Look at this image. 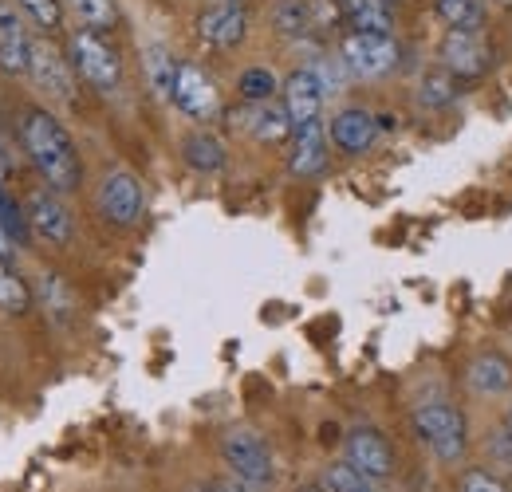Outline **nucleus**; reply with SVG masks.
Returning <instances> with one entry per match:
<instances>
[{"instance_id":"f257e3e1","label":"nucleus","mask_w":512,"mask_h":492,"mask_svg":"<svg viewBox=\"0 0 512 492\" xmlns=\"http://www.w3.org/2000/svg\"><path fill=\"white\" fill-rule=\"evenodd\" d=\"M16 130H20V146H24V154L32 158L36 174L44 178L48 189H56V193L79 189V182H83L79 150H75L67 126L60 123L52 111H44V107H28V111L20 115Z\"/></svg>"},{"instance_id":"f03ea898","label":"nucleus","mask_w":512,"mask_h":492,"mask_svg":"<svg viewBox=\"0 0 512 492\" xmlns=\"http://www.w3.org/2000/svg\"><path fill=\"white\" fill-rule=\"evenodd\" d=\"M414 433L418 441L446 465H457L469 449V426L465 414L446 398H426L414 406Z\"/></svg>"},{"instance_id":"7ed1b4c3","label":"nucleus","mask_w":512,"mask_h":492,"mask_svg":"<svg viewBox=\"0 0 512 492\" xmlns=\"http://www.w3.org/2000/svg\"><path fill=\"white\" fill-rule=\"evenodd\" d=\"M221 461L229 469L233 481H241L245 489L268 492L276 485V461H272V449L268 441L249 426H237L221 437Z\"/></svg>"},{"instance_id":"20e7f679","label":"nucleus","mask_w":512,"mask_h":492,"mask_svg":"<svg viewBox=\"0 0 512 492\" xmlns=\"http://www.w3.org/2000/svg\"><path fill=\"white\" fill-rule=\"evenodd\" d=\"M67 63H71V71H75L87 87H95V91H103V95H111V91L123 87V60H119V52L107 44V36H99V32L79 28V32L71 36V44H67Z\"/></svg>"},{"instance_id":"39448f33","label":"nucleus","mask_w":512,"mask_h":492,"mask_svg":"<svg viewBox=\"0 0 512 492\" xmlns=\"http://www.w3.org/2000/svg\"><path fill=\"white\" fill-rule=\"evenodd\" d=\"M339 60L347 67V75H355V79H383L398 63V44L379 32H351L339 44Z\"/></svg>"},{"instance_id":"423d86ee","label":"nucleus","mask_w":512,"mask_h":492,"mask_svg":"<svg viewBox=\"0 0 512 492\" xmlns=\"http://www.w3.org/2000/svg\"><path fill=\"white\" fill-rule=\"evenodd\" d=\"M170 103L193 119V123H213L221 115V95H217V83L197 67V63H178V75H174V91H170Z\"/></svg>"},{"instance_id":"0eeeda50","label":"nucleus","mask_w":512,"mask_h":492,"mask_svg":"<svg viewBox=\"0 0 512 492\" xmlns=\"http://www.w3.org/2000/svg\"><path fill=\"white\" fill-rule=\"evenodd\" d=\"M24 217H28V233H32L36 241H48V245L64 248V245H71V237H75L71 209L60 201V193H56V189H48V185H44V189H36V193L28 197Z\"/></svg>"},{"instance_id":"6e6552de","label":"nucleus","mask_w":512,"mask_h":492,"mask_svg":"<svg viewBox=\"0 0 512 492\" xmlns=\"http://www.w3.org/2000/svg\"><path fill=\"white\" fill-rule=\"evenodd\" d=\"M142 209H146V193H142L138 178L130 170H111L99 185V213L111 225L130 229V225L142 221Z\"/></svg>"},{"instance_id":"1a4fd4ad","label":"nucleus","mask_w":512,"mask_h":492,"mask_svg":"<svg viewBox=\"0 0 512 492\" xmlns=\"http://www.w3.org/2000/svg\"><path fill=\"white\" fill-rule=\"evenodd\" d=\"M343 461L351 469H359L363 477H371V481H386L394 473V449H390V441H386L383 433L371 430V426H355V430L347 433Z\"/></svg>"},{"instance_id":"9d476101","label":"nucleus","mask_w":512,"mask_h":492,"mask_svg":"<svg viewBox=\"0 0 512 492\" xmlns=\"http://www.w3.org/2000/svg\"><path fill=\"white\" fill-rule=\"evenodd\" d=\"M323 103H327V95H323L320 79H316V71H312L308 63L296 67V71L284 79V111H288V119H292V130H304V126L320 123Z\"/></svg>"},{"instance_id":"9b49d317","label":"nucleus","mask_w":512,"mask_h":492,"mask_svg":"<svg viewBox=\"0 0 512 492\" xmlns=\"http://www.w3.org/2000/svg\"><path fill=\"white\" fill-rule=\"evenodd\" d=\"M28 75H32L36 87H40L44 95H52L56 103H71V99H75V71H71V63H67L56 48L40 44V40L32 44Z\"/></svg>"},{"instance_id":"f8f14e48","label":"nucleus","mask_w":512,"mask_h":492,"mask_svg":"<svg viewBox=\"0 0 512 492\" xmlns=\"http://www.w3.org/2000/svg\"><path fill=\"white\" fill-rule=\"evenodd\" d=\"M245 32H249V16H245V8L241 4H213V8H205L201 16H197V36L209 44V48H217V52H225V48H237L241 40H245Z\"/></svg>"},{"instance_id":"ddd939ff","label":"nucleus","mask_w":512,"mask_h":492,"mask_svg":"<svg viewBox=\"0 0 512 492\" xmlns=\"http://www.w3.org/2000/svg\"><path fill=\"white\" fill-rule=\"evenodd\" d=\"M442 63H446V71L457 83L477 79L489 67V44L481 40V32H446V40H442Z\"/></svg>"},{"instance_id":"4468645a","label":"nucleus","mask_w":512,"mask_h":492,"mask_svg":"<svg viewBox=\"0 0 512 492\" xmlns=\"http://www.w3.org/2000/svg\"><path fill=\"white\" fill-rule=\"evenodd\" d=\"M379 119L363 107H347L331 119V142L343 150V154H367L375 142H379Z\"/></svg>"},{"instance_id":"2eb2a0df","label":"nucleus","mask_w":512,"mask_h":492,"mask_svg":"<svg viewBox=\"0 0 512 492\" xmlns=\"http://www.w3.org/2000/svg\"><path fill=\"white\" fill-rule=\"evenodd\" d=\"M32 36L24 32V20L12 12L8 0H0V67L8 75H28L32 63Z\"/></svg>"},{"instance_id":"dca6fc26","label":"nucleus","mask_w":512,"mask_h":492,"mask_svg":"<svg viewBox=\"0 0 512 492\" xmlns=\"http://www.w3.org/2000/svg\"><path fill=\"white\" fill-rule=\"evenodd\" d=\"M327 170V134L320 123L304 126L292 134V154H288V174L300 182H312Z\"/></svg>"},{"instance_id":"f3484780","label":"nucleus","mask_w":512,"mask_h":492,"mask_svg":"<svg viewBox=\"0 0 512 492\" xmlns=\"http://www.w3.org/2000/svg\"><path fill=\"white\" fill-rule=\"evenodd\" d=\"M465 382H469V394L481 398V402L501 398V394L512 390V363L505 355H497V351H485V355H477V359L469 363Z\"/></svg>"},{"instance_id":"a211bd4d","label":"nucleus","mask_w":512,"mask_h":492,"mask_svg":"<svg viewBox=\"0 0 512 492\" xmlns=\"http://www.w3.org/2000/svg\"><path fill=\"white\" fill-rule=\"evenodd\" d=\"M343 20H351L355 32H379V36H390L394 28V12L386 0H335Z\"/></svg>"},{"instance_id":"6ab92c4d","label":"nucleus","mask_w":512,"mask_h":492,"mask_svg":"<svg viewBox=\"0 0 512 492\" xmlns=\"http://www.w3.org/2000/svg\"><path fill=\"white\" fill-rule=\"evenodd\" d=\"M245 130L256 142H284L288 134H296L284 103H256L253 111H245Z\"/></svg>"},{"instance_id":"aec40b11","label":"nucleus","mask_w":512,"mask_h":492,"mask_svg":"<svg viewBox=\"0 0 512 492\" xmlns=\"http://www.w3.org/2000/svg\"><path fill=\"white\" fill-rule=\"evenodd\" d=\"M182 158L197 174H221L225 170V146H221V138H213L205 130H193L182 138Z\"/></svg>"},{"instance_id":"412c9836","label":"nucleus","mask_w":512,"mask_h":492,"mask_svg":"<svg viewBox=\"0 0 512 492\" xmlns=\"http://www.w3.org/2000/svg\"><path fill=\"white\" fill-rule=\"evenodd\" d=\"M438 16L449 32H481L485 28V0H434Z\"/></svg>"},{"instance_id":"4be33fe9","label":"nucleus","mask_w":512,"mask_h":492,"mask_svg":"<svg viewBox=\"0 0 512 492\" xmlns=\"http://www.w3.org/2000/svg\"><path fill=\"white\" fill-rule=\"evenodd\" d=\"M272 24H276V32H284V36H308L312 28H316V16H312V0H276V8H272Z\"/></svg>"},{"instance_id":"5701e85b","label":"nucleus","mask_w":512,"mask_h":492,"mask_svg":"<svg viewBox=\"0 0 512 492\" xmlns=\"http://www.w3.org/2000/svg\"><path fill=\"white\" fill-rule=\"evenodd\" d=\"M67 8L75 12V20L87 28V32H111L119 24V8L115 0H67Z\"/></svg>"},{"instance_id":"b1692460","label":"nucleus","mask_w":512,"mask_h":492,"mask_svg":"<svg viewBox=\"0 0 512 492\" xmlns=\"http://www.w3.org/2000/svg\"><path fill=\"white\" fill-rule=\"evenodd\" d=\"M414 99H418L422 111H442V107H449L457 99V79L449 71H430V75H422Z\"/></svg>"},{"instance_id":"393cba45","label":"nucleus","mask_w":512,"mask_h":492,"mask_svg":"<svg viewBox=\"0 0 512 492\" xmlns=\"http://www.w3.org/2000/svg\"><path fill=\"white\" fill-rule=\"evenodd\" d=\"M237 91H241V99L245 103H272L276 99V91H280V79L268 71V67H245L241 75H237Z\"/></svg>"},{"instance_id":"a878e982","label":"nucleus","mask_w":512,"mask_h":492,"mask_svg":"<svg viewBox=\"0 0 512 492\" xmlns=\"http://www.w3.org/2000/svg\"><path fill=\"white\" fill-rule=\"evenodd\" d=\"M28 308H32V292H28V284H24L20 272L0 256V311H8V315H24Z\"/></svg>"},{"instance_id":"bb28decb","label":"nucleus","mask_w":512,"mask_h":492,"mask_svg":"<svg viewBox=\"0 0 512 492\" xmlns=\"http://www.w3.org/2000/svg\"><path fill=\"white\" fill-rule=\"evenodd\" d=\"M174 75H178V63L170 60V52H166L162 44L146 48V79H150V87H154L162 99H170V91H174Z\"/></svg>"},{"instance_id":"cd10ccee","label":"nucleus","mask_w":512,"mask_h":492,"mask_svg":"<svg viewBox=\"0 0 512 492\" xmlns=\"http://www.w3.org/2000/svg\"><path fill=\"white\" fill-rule=\"evenodd\" d=\"M323 489L327 492H379L371 477H363V473H359V469H351L347 461L327 465V473H323Z\"/></svg>"},{"instance_id":"c85d7f7f","label":"nucleus","mask_w":512,"mask_h":492,"mask_svg":"<svg viewBox=\"0 0 512 492\" xmlns=\"http://www.w3.org/2000/svg\"><path fill=\"white\" fill-rule=\"evenodd\" d=\"M44 308L52 311L56 319H71L75 315V296H71V288H67L60 276H44Z\"/></svg>"},{"instance_id":"c756f323","label":"nucleus","mask_w":512,"mask_h":492,"mask_svg":"<svg viewBox=\"0 0 512 492\" xmlns=\"http://www.w3.org/2000/svg\"><path fill=\"white\" fill-rule=\"evenodd\" d=\"M20 4H24V12L36 20L40 32H56V28L64 24V4H60V0H20Z\"/></svg>"},{"instance_id":"7c9ffc66","label":"nucleus","mask_w":512,"mask_h":492,"mask_svg":"<svg viewBox=\"0 0 512 492\" xmlns=\"http://www.w3.org/2000/svg\"><path fill=\"white\" fill-rule=\"evenodd\" d=\"M457 492H512L497 473L489 469H465L461 481H457Z\"/></svg>"},{"instance_id":"2f4dec72","label":"nucleus","mask_w":512,"mask_h":492,"mask_svg":"<svg viewBox=\"0 0 512 492\" xmlns=\"http://www.w3.org/2000/svg\"><path fill=\"white\" fill-rule=\"evenodd\" d=\"M485 449H489V457H493L497 465L512 469V426L509 422H501V426H493V430H489Z\"/></svg>"},{"instance_id":"473e14b6","label":"nucleus","mask_w":512,"mask_h":492,"mask_svg":"<svg viewBox=\"0 0 512 492\" xmlns=\"http://www.w3.org/2000/svg\"><path fill=\"white\" fill-rule=\"evenodd\" d=\"M201 492H253V489H245L241 481H233V477H229V481H209Z\"/></svg>"},{"instance_id":"72a5a7b5","label":"nucleus","mask_w":512,"mask_h":492,"mask_svg":"<svg viewBox=\"0 0 512 492\" xmlns=\"http://www.w3.org/2000/svg\"><path fill=\"white\" fill-rule=\"evenodd\" d=\"M12 252H16V241H12V237H8V229H4V225H0V256H4V260H8V256H12Z\"/></svg>"},{"instance_id":"f704fd0d","label":"nucleus","mask_w":512,"mask_h":492,"mask_svg":"<svg viewBox=\"0 0 512 492\" xmlns=\"http://www.w3.org/2000/svg\"><path fill=\"white\" fill-rule=\"evenodd\" d=\"M300 492H327V489H323V485H304Z\"/></svg>"},{"instance_id":"c9c22d12","label":"nucleus","mask_w":512,"mask_h":492,"mask_svg":"<svg viewBox=\"0 0 512 492\" xmlns=\"http://www.w3.org/2000/svg\"><path fill=\"white\" fill-rule=\"evenodd\" d=\"M505 422L512 426V402H509V410H505Z\"/></svg>"},{"instance_id":"e433bc0d","label":"nucleus","mask_w":512,"mask_h":492,"mask_svg":"<svg viewBox=\"0 0 512 492\" xmlns=\"http://www.w3.org/2000/svg\"><path fill=\"white\" fill-rule=\"evenodd\" d=\"M225 4H237V0H225Z\"/></svg>"},{"instance_id":"4c0bfd02","label":"nucleus","mask_w":512,"mask_h":492,"mask_svg":"<svg viewBox=\"0 0 512 492\" xmlns=\"http://www.w3.org/2000/svg\"><path fill=\"white\" fill-rule=\"evenodd\" d=\"M501 4H512V0H501Z\"/></svg>"}]
</instances>
